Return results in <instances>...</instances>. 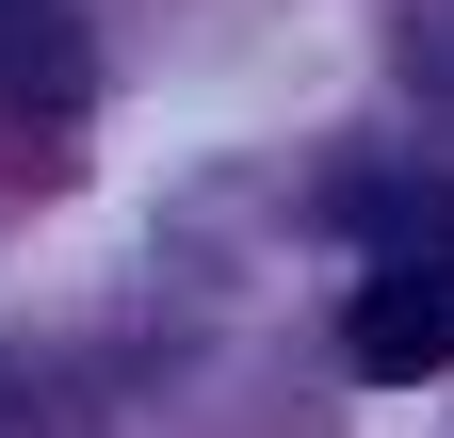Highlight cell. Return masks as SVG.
Listing matches in <instances>:
<instances>
[{
  "instance_id": "1",
  "label": "cell",
  "mask_w": 454,
  "mask_h": 438,
  "mask_svg": "<svg viewBox=\"0 0 454 438\" xmlns=\"http://www.w3.org/2000/svg\"><path fill=\"white\" fill-rule=\"evenodd\" d=\"M340 357H357L373 390H422V373L454 357V293H438V260H389V277H357V309H340Z\"/></svg>"
},
{
  "instance_id": "2",
  "label": "cell",
  "mask_w": 454,
  "mask_h": 438,
  "mask_svg": "<svg viewBox=\"0 0 454 438\" xmlns=\"http://www.w3.org/2000/svg\"><path fill=\"white\" fill-rule=\"evenodd\" d=\"M98 82V49L66 0H0V98H33V114H66V98Z\"/></svg>"
}]
</instances>
